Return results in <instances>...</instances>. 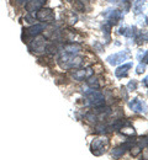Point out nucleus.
I'll use <instances>...</instances> for the list:
<instances>
[{
	"mask_svg": "<svg viewBox=\"0 0 148 160\" xmlns=\"http://www.w3.org/2000/svg\"><path fill=\"white\" fill-rule=\"evenodd\" d=\"M110 145V142L107 138L104 137H100V138H95V139L91 142V145H90V149H91V153L96 157H100L103 155L104 153H106L107 148Z\"/></svg>",
	"mask_w": 148,
	"mask_h": 160,
	"instance_id": "1",
	"label": "nucleus"
},
{
	"mask_svg": "<svg viewBox=\"0 0 148 160\" xmlns=\"http://www.w3.org/2000/svg\"><path fill=\"white\" fill-rule=\"evenodd\" d=\"M133 147V143L132 142H126L125 144H122V145H120V147H117V148H115L114 150H112V157L114 158H120V157H122L125 153H126L127 149H130V148H132Z\"/></svg>",
	"mask_w": 148,
	"mask_h": 160,
	"instance_id": "2",
	"label": "nucleus"
}]
</instances>
